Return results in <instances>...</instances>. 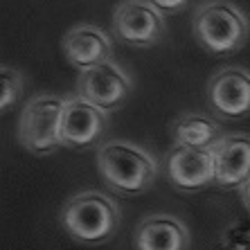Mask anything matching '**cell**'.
<instances>
[{
	"mask_svg": "<svg viewBox=\"0 0 250 250\" xmlns=\"http://www.w3.org/2000/svg\"><path fill=\"white\" fill-rule=\"evenodd\" d=\"M208 104L223 120H244L250 115V72L244 68H223L208 83Z\"/></svg>",
	"mask_w": 250,
	"mask_h": 250,
	"instance_id": "9c48e42d",
	"label": "cell"
},
{
	"mask_svg": "<svg viewBox=\"0 0 250 250\" xmlns=\"http://www.w3.org/2000/svg\"><path fill=\"white\" fill-rule=\"evenodd\" d=\"M61 226L72 239L86 246L104 244L120 226V209L102 192H82L61 209Z\"/></svg>",
	"mask_w": 250,
	"mask_h": 250,
	"instance_id": "3957f363",
	"label": "cell"
},
{
	"mask_svg": "<svg viewBox=\"0 0 250 250\" xmlns=\"http://www.w3.org/2000/svg\"><path fill=\"white\" fill-rule=\"evenodd\" d=\"M192 32L198 45L209 54H234L248 43L250 25L237 5L212 0L194 12Z\"/></svg>",
	"mask_w": 250,
	"mask_h": 250,
	"instance_id": "7a4b0ae2",
	"label": "cell"
},
{
	"mask_svg": "<svg viewBox=\"0 0 250 250\" xmlns=\"http://www.w3.org/2000/svg\"><path fill=\"white\" fill-rule=\"evenodd\" d=\"M113 34L133 47H151L165 34V14L149 0H122L113 9Z\"/></svg>",
	"mask_w": 250,
	"mask_h": 250,
	"instance_id": "5b68a950",
	"label": "cell"
},
{
	"mask_svg": "<svg viewBox=\"0 0 250 250\" xmlns=\"http://www.w3.org/2000/svg\"><path fill=\"white\" fill-rule=\"evenodd\" d=\"M63 57L77 70H90L95 65L108 63L113 57V43L106 32L95 25H77L61 41Z\"/></svg>",
	"mask_w": 250,
	"mask_h": 250,
	"instance_id": "30bf717a",
	"label": "cell"
},
{
	"mask_svg": "<svg viewBox=\"0 0 250 250\" xmlns=\"http://www.w3.org/2000/svg\"><path fill=\"white\" fill-rule=\"evenodd\" d=\"M209 149L216 165V183L226 189L244 187L250 178V135H223Z\"/></svg>",
	"mask_w": 250,
	"mask_h": 250,
	"instance_id": "8fae6325",
	"label": "cell"
},
{
	"mask_svg": "<svg viewBox=\"0 0 250 250\" xmlns=\"http://www.w3.org/2000/svg\"><path fill=\"white\" fill-rule=\"evenodd\" d=\"M241 201H244V205H246V209L250 212V178L246 181V185L241 187Z\"/></svg>",
	"mask_w": 250,
	"mask_h": 250,
	"instance_id": "e0dca14e",
	"label": "cell"
},
{
	"mask_svg": "<svg viewBox=\"0 0 250 250\" xmlns=\"http://www.w3.org/2000/svg\"><path fill=\"white\" fill-rule=\"evenodd\" d=\"M149 2H151L160 14L169 16V14H176V12H181V9H185L189 0H149Z\"/></svg>",
	"mask_w": 250,
	"mask_h": 250,
	"instance_id": "2e32d148",
	"label": "cell"
},
{
	"mask_svg": "<svg viewBox=\"0 0 250 250\" xmlns=\"http://www.w3.org/2000/svg\"><path fill=\"white\" fill-rule=\"evenodd\" d=\"M138 250H189V232L183 221L169 214H153L135 230Z\"/></svg>",
	"mask_w": 250,
	"mask_h": 250,
	"instance_id": "7c38bea8",
	"label": "cell"
},
{
	"mask_svg": "<svg viewBox=\"0 0 250 250\" xmlns=\"http://www.w3.org/2000/svg\"><path fill=\"white\" fill-rule=\"evenodd\" d=\"M171 138H174V145L209 149L223 135H221V126L212 117L189 113V115H181L178 120H174V124H171Z\"/></svg>",
	"mask_w": 250,
	"mask_h": 250,
	"instance_id": "4fadbf2b",
	"label": "cell"
},
{
	"mask_svg": "<svg viewBox=\"0 0 250 250\" xmlns=\"http://www.w3.org/2000/svg\"><path fill=\"white\" fill-rule=\"evenodd\" d=\"M223 250H250V221H234L221 237Z\"/></svg>",
	"mask_w": 250,
	"mask_h": 250,
	"instance_id": "9a60e30c",
	"label": "cell"
},
{
	"mask_svg": "<svg viewBox=\"0 0 250 250\" xmlns=\"http://www.w3.org/2000/svg\"><path fill=\"white\" fill-rule=\"evenodd\" d=\"M106 113L90 104L88 99L79 97H68L63 102V111H61V122H59V138H61V146H70V149H88L106 131Z\"/></svg>",
	"mask_w": 250,
	"mask_h": 250,
	"instance_id": "8992f818",
	"label": "cell"
},
{
	"mask_svg": "<svg viewBox=\"0 0 250 250\" xmlns=\"http://www.w3.org/2000/svg\"><path fill=\"white\" fill-rule=\"evenodd\" d=\"M169 183L181 192H201L216 183V165L212 149L174 145L167 153Z\"/></svg>",
	"mask_w": 250,
	"mask_h": 250,
	"instance_id": "ba28073f",
	"label": "cell"
},
{
	"mask_svg": "<svg viewBox=\"0 0 250 250\" xmlns=\"http://www.w3.org/2000/svg\"><path fill=\"white\" fill-rule=\"evenodd\" d=\"M63 102L65 99L57 95H39L25 104L18 120V142L27 151L36 156H50L61 146L59 122Z\"/></svg>",
	"mask_w": 250,
	"mask_h": 250,
	"instance_id": "277c9868",
	"label": "cell"
},
{
	"mask_svg": "<svg viewBox=\"0 0 250 250\" xmlns=\"http://www.w3.org/2000/svg\"><path fill=\"white\" fill-rule=\"evenodd\" d=\"M77 95L88 99L90 104L111 113L124 104L131 95V79L115 63H102L90 70H83L77 79Z\"/></svg>",
	"mask_w": 250,
	"mask_h": 250,
	"instance_id": "52a82bcc",
	"label": "cell"
},
{
	"mask_svg": "<svg viewBox=\"0 0 250 250\" xmlns=\"http://www.w3.org/2000/svg\"><path fill=\"white\" fill-rule=\"evenodd\" d=\"M97 171L113 192L122 196H138L153 185L158 165L145 149L117 140L99 146Z\"/></svg>",
	"mask_w": 250,
	"mask_h": 250,
	"instance_id": "6da1fadb",
	"label": "cell"
},
{
	"mask_svg": "<svg viewBox=\"0 0 250 250\" xmlns=\"http://www.w3.org/2000/svg\"><path fill=\"white\" fill-rule=\"evenodd\" d=\"M23 95V77L16 68L2 65L0 68V111H12Z\"/></svg>",
	"mask_w": 250,
	"mask_h": 250,
	"instance_id": "5bb4252c",
	"label": "cell"
}]
</instances>
